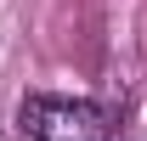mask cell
<instances>
[{
	"label": "cell",
	"mask_w": 147,
	"mask_h": 141,
	"mask_svg": "<svg viewBox=\"0 0 147 141\" xmlns=\"http://www.w3.org/2000/svg\"><path fill=\"white\" fill-rule=\"evenodd\" d=\"M17 141H113V113L85 96H28L17 107Z\"/></svg>",
	"instance_id": "obj_1"
}]
</instances>
